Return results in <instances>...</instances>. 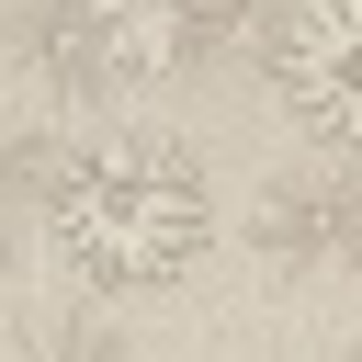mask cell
<instances>
[{"label":"cell","instance_id":"1","mask_svg":"<svg viewBox=\"0 0 362 362\" xmlns=\"http://www.w3.org/2000/svg\"><path fill=\"white\" fill-rule=\"evenodd\" d=\"M34 238L79 294H170L215 249V181L181 136H90V147H57Z\"/></svg>","mask_w":362,"mask_h":362},{"label":"cell","instance_id":"2","mask_svg":"<svg viewBox=\"0 0 362 362\" xmlns=\"http://www.w3.org/2000/svg\"><path fill=\"white\" fill-rule=\"evenodd\" d=\"M260 79L317 158L362 170V0H272L260 11Z\"/></svg>","mask_w":362,"mask_h":362},{"label":"cell","instance_id":"3","mask_svg":"<svg viewBox=\"0 0 362 362\" xmlns=\"http://www.w3.org/2000/svg\"><path fill=\"white\" fill-rule=\"evenodd\" d=\"M249 249L272 272H362V170L351 158H294L249 204Z\"/></svg>","mask_w":362,"mask_h":362},{"label":"cell","instance_id":"4","mask_svg":"<svg viewBox=\"0 0 362 362\" xmlns=\"http://www.w3.org/2000/svg\"><path fill=\"white\" fill-rule=\"evenodd\" d=\"M79 11L102 34L113 79H192V68H215L249 34L260 0H79Z\"/></svg>","mask_w":362,"mask_h":362},{"label":"cell","instance_id":"5","mask_svg":"<svg viewBox=\"0 0 362 362\" xmlns=\"http://www.w3.org/2000/svg\"><path fill=\"white\" fill-rule=\"evenodd\" d=\"M0 45H11V68H23V79H45L57 102H102V90H124L79 0H11V23H0Z\"/></svg>","mask_w":362,"mask_h":362},{"label":"cell","instance_id":"6","mask_svg":"<svg viewBox=\"0 0 362 362\" xmlns=\"http://www.w3.org/2000/svg\"><path fill=\"white\" fill-rule=\"evenodd\" d=\"M45 181H57V136L0 113V260H11V238L45 226Z\"/></svg>","mask_w":362,"mask_h":362},{"label":"cell","instance_id":"7","mask_svg":"<svg viewBox=\"0 0 362 362\" xmlns=\"http://www.w3.org/2000/svg\"><path fill=\"white\" fill-rule=\"evenodd\" d=\"M11 362H136L102 317H45V328H23V351Z\"/></svg>","mask_w":362,"mask_h":362},{"label":"cell","instance_id":"8","mask_svg":"<svg viewBox=\"0 0 362 362\" xmlns=\"http://www.w3.org/2000/svg\"><path fill=\"white\" fill-rule=\"evenodd\" d=\"M351 362H362V351H351Z\"/></svg>","mask_w":362,"mask_h":362}]
</instances>
